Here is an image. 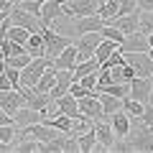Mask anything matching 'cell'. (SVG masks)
<instances>
[{"instance_id": "cell-1", "label": "cell", "mask_w": 153, "mask_h": 153, "mask_svg": "<svg viewBox=\"0 0 153 153\" xmlns=\"http://www.w3.org/2000/svg\"><path fill=\"white\" fill-rule=\"evenodd\" d=\"M125 140L130 143V148H133V151H140V153H153V130L143 125V123H140V117H133L130 130H128Z\"/></svg>"}, {"instance_id": "cell-2", "label": "cell", "mask_w": 153, "mask_h": 153, "mask_svg": "<svg viewBox=\"0 0 153 153\" xmlns=\"http://www.w3.org/2000/svg\"><path fill=\"white\" fill-rule=\"evenodd\" d=\"M49 66H51L49 56H33V59L21 69V87H31L33 89V87H36V82H38V76L44 74Z\"/></svg>"}, {"instance_id": "cell-3", "label": "cell", "mask_w": 153, "mask_h": 153, "mask_svg": "<svg viewBox=\"0 0 153 153\" xmlns=\"http://www.w3.org/2000/svg\"><path fill=\"white\" fill-rule=\"evenodd\" d=\"M8 18H10L13 26H21V28H26V31H31V33H41V31H44L41 16L23 10V8L16 5V3H13V8H10V13H8Z\"/></svg>"}, {"instance_id": "cell-4", "label": "cell", "mask_w": 153, "mask_h": 153, "mask_svg": "<svg viewBox=\"0 0 153 153\" xmlns=\"http://www.w3.org/2000/svg\"><path fill=\"white\" fill-rule=\"evenodd\" d=\"M44 41H46V56L49 59H54V56H59L61 51L66 49V46L71 44L66 36H61V33H56V28H51V26H44Z\"/></svg>"}, {"instance_id": "cell-5", "label": "cell", "mask_w": 153, "mask_h": 153, "mask_svg": "<svg viewBox=\"0 0 153 153\" xmlns=\"http://www.w3.org/2000/svg\"><path fill=\"white\" fill-rule=\"evenodd\" d=\"M125 64H130L133 69H135V76H151L153 74V59L148 56V51H140V54L128 51L125 54Z\"/></svg>"}, {"instance_id": "cell-6", "label": "cell", "mask_w": 153, "mask_h": 153, "mask_svg": "<svg viewBox=\"0 0 153 153\" xmlns=\"http://www.w3.org/2000/svg\"><path fill=\"white\" fill-rule=\"evenodd\" d=\"M100 41H102V33H100V31L82 33V36L76 38V51H79V61L92 59V56H94V49L100 46Z\"/></svg>"}, {"instance_id": "cell-7", "label": "cell", "mask_w": 153, "mask_h": 153, "mask_svg": "<svg viewBox=\"0 0 153 153\" xmlns=\"http://www.w3.org/2000/svg\"><path fill=\"white\" fill-rule=\"evenodd\" d=\"M79 112H84L89 117V120H105V112H102V102H100V97H97V92H89L87 97H82L79 100Z\"/></svg>"}, {"instance_id": "cell-8", "label": "cell", "mask_w": 153, "mask_h": 153, "mask_svg": "<svg viewBox=\"0 0 153 153\" xmlns=\"http://www.w3.org/2000/svg\"><path fill=\"white\" fill-rule=\"evenodd\" d=\"M26 105V97H23L21 89L10 87V89H0V110H5V112L16 115L18 107H23Z\"/></svg>"}, {"instance_id": "cell-9", "label": "cell", "mask_w": 153, "mask_h": 153, "mask_svg": "<svg viewBox=\"0 0 153 153\" xmlns=\"http://www.w3.org/2000/svg\"><path fill=\"white\" fill-rule=\"evenodd\" d=\"M105 23H110V26H115L117 31H123L128 36V33H135V31H140V13H128V16H115V18H110V21H105Z\"/></svg>"}, {"instance_id": "cell-10", "label": "cell", "mask_w": 153, "mask_h": 153, "mask_svg": "<svg viewBox=\"0 0 153 153\" xmlns=\"http://www.w3.org/2000/svg\"><path fill=\"white\" fill-rule=\"evenodd\" d=\"M148 49H151V44H148V33H143V31L128 33L125 41L120 44V51H123V54H128V51H135V54H140V51H148Z\"/></svg>"}, {"instance_id": "cell-11", "label": "cell", "mask_w": 153, "mask_h": 153, "mask_svg": "<svg viewBox=\"0 0 153 153\" xmlns=\"http://www.w3.org/2000/svg\"><path fill=\"white\" fill-rule=\"evenodd\" d=\"M74 21V33L82 36V33H92V31H102L105 26V18H100L97 13L94 16H79V18H71Z\"/></svg>"}, {"instance_id": "cell-12", "label": "cell", "mask_w": 153, "mask_h": 153, "mask_svg": "<svg viewBox=\"0 0 153 153\" xmlns=\"http://www.w3.org/2000/svg\"><path fill=\"white\" fill-rule=\"evenodd\" d=\"M71 82H74V71H71V69H56V82H54V87L49 89L51 100H56V97H64V94L69 92Z\"/></svg>"}, {"instance_id": "cell-13", "label": "cell", "mask_w": 153, "mask_h": 153, "mask_svg": "<svg viewBox=\"0 0 153 153\" xmlns=\"http://www.w3.org/2000/svg\"><path fill=\"white\" fill-rule=\"evenodd\" d=\"M128 84H130V94H128V97L148 102V94H151V89H153V79L151 76H133Z\"/></svg>"}, {"instance_id": "cell-14", "label": "cell", "mask_w": 153, "mask_h": 153, "mask_svg": "<svg viewBox=\"0 0 153 153\" xmlns=\"http://www.w3.org/2000/svg\"><path fill=\"white\" fill-rule=\"evenodd\" d=\"M76 61H79V51H76V44H69L59 56L51 59V66L54 69H74Z\"/></svg>"}, {"instance_id": "cell-15", "label": "cell", "mask_w": 153, "mask_h": 153, "mask_svg": "<svg viewBox=\"0 0 153 153\" xmlns=\"http://www.w3.org/2000/svg\"><path fill=\"white\" fill-rule=\"evenodd\" d=\"M44 115H46V112L23 105V107L16 110V115H13V117H16V125H18V128H26V125H33V123H41V120H44Z\"/></svg>"}, {"instance_id": "cell-16", "label": "cell", "mask_w": 153, "mask_h": 153, "mask_svg": "<svg viewBox=\"0 0 153 153\" xmlns=\"http://www.w3.org/2000/svg\"><path fill=\"white\" fill-rule=\"evenodd\" d=\"M130 123H133V117L125 112V110H117L115 115H110V125H112L115 138H125L128 130H130Z\"/></svg>"}, {"instance_id": "cell-17", "label": "cell", "mask_w": 153, "mask_h": 153, "mask_svg": "<svg viewBox=\"0 0 153 153\" xmlns=\"http://www.w3.org/2000/svg\"><path fill=\"white\" fill-rule=\"evenodd\" d=\"M59 16H64L59 0H46L44 5H41V23L44 26H51L54 21H59Z\"/></svg>"}, {"instance_id": "cell-18", "label": "cell", "mask_w": 153, "mask_h": 153, "mask_svg": "<svg viewBox=\"0 0 153 153\" xmlns=\"http://www.w3.org/2000/svg\"><path fill=\"white\" fill-rule=\"evenodd\" d=\"M54 102H56V107H59V112L69 115L71 120H74V117H79V100H76L74 94H69V92H66L64 97H56Z\"/></svg>"}, {"instance_id": "cell-19", "label": "cell", "mask_w": 153, "mask_h": 153, "mask_svg": "<svg viewBox=\"0 0 153 153\" xmlns=\"http://www.w3.org/2000/svg\"><path fill=\"white\" fill-rule=\"evenodd\" d=\"M94 135H97V143H102L107 151L112 148V143H115V133H112V125H110V123L97 120V123H94Z\"/></svg>"}, {"instance_id": "cell-20", "label": "cell", "mask_w": 153, "mask_h": 153, "mask_svg": "<svg viewBox=\"0 0 153 153\" xmlns=\"http://www.w3.org/2000/svg\"><path fill=\"white\" fill-rule=\"evenodd\" d=\"M100 102H102V112H105V120H110V115H115L117 110H123V100L120 97H112L107 92H97Z\"/></svg>"}, {"instance_id": "cell-21", "label": "cell", "mask_w": 153, "mask_h": 153, "mask_svg": "<svg viewBox=\"0 0 153 153\" xmlns=\"http://www.w3.org/2000/svg\"><path fill=\"white\" fill-rule=\"evenodd\" d=\"M26 51L31 56H46V41H44V33H31L26 41Z\"/></svg>"}, {"instance_id": "cell-22", "label": "cell", "mask_w": 153, "mask_h": 153, "mask_svg": "<svg viewBox=\"0 0 153 153\" xmlns=\"http://www.w3.org/2000/svg\"><path fill=\"white\" fill-rule=\"evenodd\" d=\"M115 49H120V46L115 44V41H110V38H102V41H100V46L94 49V59L100 61V66H102L105 61H107V56L112 54Z\"/></svg>"}, {"instance_id": "cell-23", "label": "cell", "mask_w": 153, "mask_h": 153, "mask_svg": "<svg viewBox=\"0 0 153 153\" xmlns=\"http://www.w3.org/2000/svg\"><path fill=\"white\" fill-rule=\"evenodd\" d=\"M97 69H100V61L94 59V56H92V59H84V61H76V66L71 69V71H74V82L79 79V76L89 74V71H97Z\"/></svg>"}, {"instance_id": "cell-24", "label": "cell", "mask_w": 153, "mask_h": 153, "mask_svg": "<svg viewBox=\"0 0 153 153\" xmlns=\"http://www.w3.org/2000/svg\"><path fill=\"white\" fill-rule=\"evenodd\" d=\"M76 143H79V153H92L94 143H97V135H94V125L89 128L87 133H82V135H76Z\"/></svg>"}, {"instance_id": "cell-25", "label": "cell", "mask_w": 153, "mask_h": 153, "mask_svg": "<svg viewBox=\"0 0 153 153\" xmlns=\"http://www.w3.org/2000/svg\"><path fill=\"white\" fill-rule=\"evenodd\" d=\"M16 151L18 153H41L44 151V143L36 140V138H23V140L16 143Z\"/></svg>"}, {"instance_id": "cell-26", "label": "cell", "mask_w": 153, "mask_h": 153, "mask_svg": "<svg viewBox=\"0 0 153 153\" xmlns=\"http://www.w3.org/2000/svg\"><path fill=\"white\" fill-rule=\"evenodd\" d=\"M123 110H125L130 117H140L143 110H146V102H140V100H133V97H125V100H123Z\"/></svg>"}, {"instance_id": "cell-27", "label": "cell", "mask_w": 153, "mask_h": 153, "mask_svg": "<svg viewBox=\"0 0 153 153\" xmlns=\"http://www.w3.org/2000/svg\"><path fill=\"white\" fill-rule=\"evenodd\" d=\"M66 135H69V133H59L56 138L46 140V143H44V151H41V153H64V140H66Z\"/></svg>"}, {"instance_id": "cell-28", "label": "cell", "mask_w": 153, "mask_h": 153, "mask_svg": "<svg viewBox=\"0 0 153 153\" xmlns=\"http://www.w3.org/2000/svg\"><path fill=\"white\" fill-rule=\"evenodd\" d=\"M97 16L105 18V21H110V18L117 16V0H102L97 5Z\"/></svg>"}, {"instance_id": "cell-29", "label": "cell", "mask_w": 153, "mask_h": 153, "mask_svg": "<svg viewBox=\"0 0 153 153\" xmlns=\"http://www.w3.org/2000/svg\"><path fill=\"white\" fill-rule=\"evenodd\" d=\"M100 33H102V38H110V41H115L117 46H120L123 41H125V33H123V31H117V28H115V26H110V23H105Z\"/></svg>"}, {"instance_id": "cell-30", "label": "cell", "mask_w": 153, "mask_h": 153, "mask_svg": "<svg viewBox=\"0 0 153 153\" xmlns=\"http://www.w3.org/2000/svg\"><path fill=\"white\" fill-rule=\"evenodd\" d=\"M28 36H31V31H26V28L13 26V23H10V28H8V38H10V41H16V44H23V46H26Z\"/></svg>"}, {"instance_id": "cell-31", "label": "cell", "mask_w": 153, "mask_h": 153, "mask_svg": "<svg viewBox=\"0 0 153 153\" xmlns=\"http://www.w3.org/2000/svg\"><path fill=\"white\" fill-rule=\"evenodd\" d=\"M31 59H33V56L28 54V51H23V54H16V56H5V64L13 66V69H23Z\"/></svg>"}, {"instance_id": "cell-32", "label": "cell", "mask_w": 153, "mask_h": 153, "mask_svg": "<svg viewBox=\"0 0 153 153\" xmlns=\"http://www.w3.org/2000/svg\"><path fill=\"white\" fill-rule=\"evenodd\" d=\"M140 13V31L153 33V10H138Z\"/></svg>"}, {"instance_id": "cell-33", "label": "cell", "mask_w": 153, "mask_h": 153, "mask_svg": "<svg viewBox=\"0 0 153 153\" xmlns=\"http://www.w3.org/2000/svg\"><path fill=\"white\" fill-rule=\"evenodd\" d=\"M135 10H138V0H117V16H128Z\"/></svg>"}, {"instance_id": "cell-34", "label": "cell", "mask_w": 153, "mask_h": 153, "mask_svg": "<svg viewBox=\"0 0 153 153\" xmlns=\"http://www.w3.org/2000/svg\"><path fill=\"white\" fill-rule=\"evenodd\" d=\"M76 82L82 84L84 89H89V92H92V89L97 87V71H89V74H84V76H79V79H76Z\"/></svg>"}, {"instance_id": "cell-35", "label": "cell", "mask_w": 153, "mask_h": 153, "mask_svg": "<svg viewBox=\"0 0 153 153\" xmlns=\"http://www.w3.org/2000/svg\"><path fill=\"white\" fill-rule=\"evenodd\" d=\"M140 123H143L146 128H151V130H153V105L146 102V110H143V115H140Z\"/></svg>"}, {"instance_id": "cell-36", "label": "cell", "mask_w": 153, "mask_h": 153, "mask_svg": "<svg viewBox=\"0 0 153 153\" xmlns=\"http://www.w3.org/2000/svg\"><path fill=\"white\" fill-rule=\"evenodd\" d=\"M110 151H115V153H117V151H120V153H128V151H133V148H130V143H128L125 138H115V143H112Z\"/></svg>"}, {"instance_id": "cell-37", "label": "cell", "mask_w": 153, "mask_h": 153, "mask_svg": "<svg viewBox=\"0 0 153 153\" xmlns=\"http://www.w3.org/2000/svg\"><path fill=\"white\" fill-rule=\"evenodd\" d=\"M69 94H74L76 100H82V97H87V94H89V89H84L79 82H71V87H69Z\"/></svg>"}, {"instance_id": "cell-38", "label": "cell", "mask_w": 153, "mask_h": 153, "mask_svg": "<svg viewBox=\"0 0 153 153\" xmlns=\"http://www.w3.org/2000/svg\"><path fill=\"white\" fill-rule=\"evenodd\" d=\"M138 10H153V0H138Z\"/></svg>"}, {"instance_id": "cell-39", "label": "cell", "mask_w": 153, "mask_h": 153, "mask_svg": "<svg viewBox=\"0 0 153 153\" xmlns=\"http://www.w3.org/2000/svg\"><path fill=\"white\" fill-rule=\"evenodd\" d=\"M13 84H10V79H8V74H3L0 76V89H10Z\"/></svg>"}, {"instance_id": "cell-40", "label": "cell", "mask_w": 153, "mask_h": 153, "mask_svg": "<svg viewBox=\"0 0 153 153\" xmlns=\"http://www.w3.org/2000/svg\"><path fill=\"white\" fill-rule=\"evenodd\" d=\"M13 8V0H0V10H10Z\"/></svg>"}, {"instance_id": "cell-41", "label": "cell", "mask_w": 153, "mask_h": 153, "mask_svg": "<svg viewBox=\"0 0 153 153\" xmlns=\"http://www.w3.org/2000/svg\"><path fill=\"white\" fill-rule=\"evenodd\" d=\"M148 105H153V89H151V94H148Z\"/></svg>"}, {"instance_id": "cell-42", "label": "cell", "mask_w": 153, "mask_h": 153, "mask_svg": "<svg viewBox=\"0 0 153 153\" xmlns=\"http://www.w3.org/2000/svg\"><path fill=\"white\" fill-rule=\"evenodd\" d=\"M148 44H151V46H153V33H148Z\"/></svg>"}, {"instance_id": "cell-43", "label": "cell", "mask_w": 153, "mask_h": 153, "mask_svg": "<svg viewBox=\"0 0 153 153\" xmlns=\"http://www.w3.org/2000/svg\"><path fill=\"white\" fill-rule=\"evenodd\" d=\"M13 3H18V0H13Z\"/></svg>"}, {"instance_id": "cell-44", "label": "cell", "mask_w": 153, "mask_h": 153, "mask_svg": "<svg viewBox=\"0 0 153 153\" xmlns=\"http://www.w3.org/2000/svg\"><path fill=\"white\" fill-rule=\"evenodd\" d=\"M151 79H153V74H151Z\"/></svg>"}, {"instance_id": "cell-45", "label": "cell", "mask_w": 153, "mask_h": 153, "mask_svg": "<svg viewBox=\"0 0 153 153\" xmlns=\"http://www.w3.org/2000/svg\"><path fill=\"white\" fill-rule=\"evenodd\" d=\"M0 143H3V140H0Z\"/></svg>"}]
</instances>
